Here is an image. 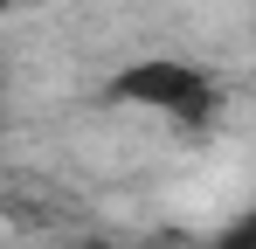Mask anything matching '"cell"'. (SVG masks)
<instances>
[{"label": "cell", "instance_id": "2", "mask_svg": "<svg viewBox=\"0 0 256 249\" xmlns=\"http://www.w3.org/2000/svg\"><path fill=\"white\" fill-rule=\"evenodd\" d=\"M222 249H256V214H250V222H236V228L222 236Z\"/></svg>", "mask_w": 256, "mask_h": 249}, {"label": "cell", "instance_id": "3", "mask_svg": "<svg viewBox=\"0 0 256 249\" xmlns=\"http://www.w3.org/2000/svg\"><path fill=\"white\" fill-rule=\"evenodd\" d=\"M76 249H111V242H76Z\"/></svg>", "mask_w": 256, "mask_h": 249}, {"label": "cell", "instance_id": "1", "mask_svg": "<svg viewBox=\"0 0 256 249\" xmlns=\"http://www.w3.org/2000/svg\"><path fill=\"white\" fill-rule=\"evenodd\" d=\"M111 97H118V104H146V111H160V118L187 124V132L214 124V111H222V90H214L194 62H166V56L118 70V76H111Z\"/></svg>", "mask_w": 256, "mask_h": 249}]
</instances>
